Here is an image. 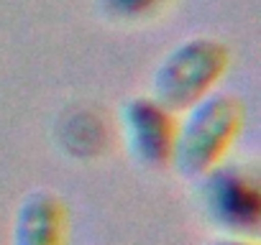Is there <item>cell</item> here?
Instances as JSON below:
<instances>
[{
  "instance_id": "1",
  "label": "cell",
  "mask_w": 261,
  "mask_h": 245,
  "mask_svg": "<svg viewBox=\"0 0 261 245\" xmlns=\"http://www.w3.org/2000/svg\"><path fill=\"white\" fill-rule=\"evenodd\" d=\"M243 128V105L225 92H210L177 120L172 164L185 176L200 179L225 161Z\"/></svg>"
},
{
  "instance_id": "2",
  "label": "cell",
  "mask_w": 261,
  "mask_h": 245,
  "mask_svg": "<svg viewBox=\"0 0 261 245\" xmlns=\"http://www.w3.org/2000/svg\"><path fill=\"white\" fill-rule=\"evenodd\" d=\"M225 67L228 51L223 44L213 39H190L162 59L154 74V97L174 112L187 110L215 92Z\"/></svg>"
},
{
  "instance_id": "3",
  "label": "cell",
  "mask_w": 261,
  "mask_h": 245,
  "mask_svg": "<svg viewBox=\"0 0 261 245\" xmlns=\"http://www.w3.org/2000/svg\"><path fill=\"white\" fill-rule=\"evenodd\" d=\"M200 207L225 235L253 232L261 217L258 181L248 169L223 161L200 176Z\"/></svg>"
},
{
  "instance_id": "4",
  "label": "cell",
  "mask_w": 261,
  "mask_h": 245,
  "mask_svg": "<svg viewBox=\"0 0 261 245\" xmlns=\"http://www.w3.org/2000/svg\"><path fill=\"white\" fill-rule=\"evenodd\" d=\"M120 133L128 156L144 169L172 164L177 138V112L151 97H134L120 107Z\"/></svg>"
},
{
  "instance_id": "5",
  "label": "cell",
  "mask_w": 261,
  "mask_h": 245,
  "mask_svg": "<svg viewBox=\"0 0 261 245\" xmlns=\"http://www.w3.org/2000/svg\"><path fill=\"white\" fill-rule=\"evenodd\" d=\"M69 215L67 204L46 192H31L16 209L13 245H67Z\"/></svg>"
},
{
  "instance_id": "6",
  "label": "cell",
  "mask_w": 261,
  "mask_h": 245,
  "mask_svg": "<svg viewBox=\"0 0 261 245\" xmlns=\"http://www.w3.org/2000/svg\"><path fill=\"white\" fill-rule=\"evenodd\" d=\"M59 141L62 148H67L74 159H87V156H97L102 151V146L108 143V131L105 122L90 112V110H72L59 126Z\"/></svg>"
},
{
  "instance_id": "7",
  "label": "cell",
  "mask_w": 261,
  "mask_h": 245,
  "mask_svg": "<svg viewBox=\"0 0 261 245\" xmlns=\"http://www.w3.org/2000/svg\"><path fill=\"white\" fill-rule=\"evenodd\" d=\"M169 0H97L105 18L118 23H144L154 18Z\"/></svg>"
},
{
  "instance_id": "8",
  "label": "cell",
  "mask_w": 261,
  "mask_h": 245,
  "mask_svg": "<svg viewBox=\"0 0 261 245\" xmlns=\"http://www.w3.org/2000/svg\"><path fill=\"white\" fill-rule=\"evenodd\" d=\"M210 245H253V242L243 240V235H225V237H218V240H213Z\"/></svg>"
}]
</instances>
